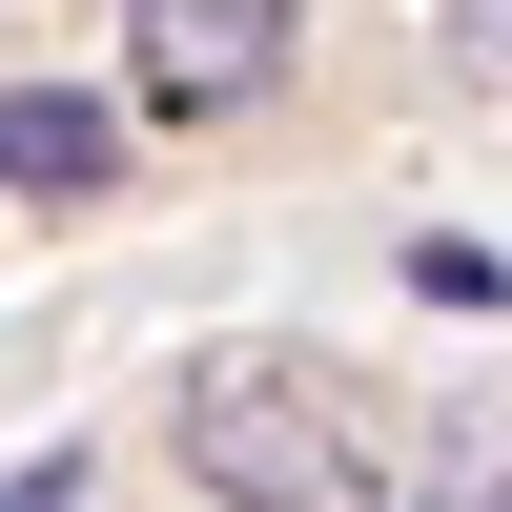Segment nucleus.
<instances>
[{
	"label": "nucleus",
	"instance_id": "7ed1b4c3",
	"mask_svg": "<svg viewBox=\"0 0 512 512\" xmlns=\"http://www.w3.org/2000/svg\"><path fill=\"white\" fill-rule=\"evenodd\" d=\"M0 185H21V205H103V185H123V103H82V82H0Z\"/></svg>",
	"mask_w": 512,
	"mask_h": 512
},
{
	"label": "nucleus",
	"instance_id": "39448f33",
	"mask_svg": "<svg viewBox=\"0 0 512 512\" xmlns=\"http://www.w3.org/2000/svg\"><path fill=\"white\" fill-rule=\"evenodd\" d=\"M472 512H512V492H472Z\"/></svg>",
	"mask_w": 512,
	"mask_h": 512
},
{
	"label": "nucleus",
	"instance_id": "f03ea898",
	"mask_svg": "<svg viewBox=\"0 0 512 512\" xmlns=\"http://www.w3.org/2000/svg\"><path fill=\"white\" fill-rule=\"evenodd\" d=\"M308 62V0H123V103L144 123H226Z\"/></svg>",
	"mask_w": 512,
	"mask_h": 512
},
{
	"label": "nucleus",
	"instance_id": "f257e3e1",
	"mask_svg": "<svg viewBox=\"0 0 512 512\" xmlns=\"http://www.w3.org/2000/svg\"><path fill=\"white\" fill-rule=\"evenodd\" d=\"M164 451L205 512H369V390H328L308 349H205Z\"/></svg>",
	"mask_w": 512,
	"mask_h": 512
},
{
	"label": "nucleus",
	"instance_id": "20e7f679",
	"mask_svg": "<svg viewBox=\"0 0 512 512\" xmlns=\"http://www.w3.org/2000/svg\"><path fill=\"white\" fill-rule=\"evenodd\" d=\"M0 512H103V472H82V451H41V472H0Z\"/></svg>",
	"mask_w": 512,
	"mask_h": 512
}]
</instances>
